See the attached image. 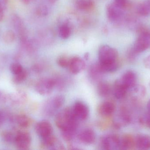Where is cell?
I'll return each mask as SVG.
<instances>
[{
  "mask_svg": "<svg viewBox=\"0 0 150 150\" xmlns=\"http://www.w3.org/2000/svg\"><path fill=\"white\" fill-rule=\"evenodd\" d=\"M24 69L22 67V65L19 63H12L10 66V70L12 74L14 75H17L18 73L22 72Z\"/></svg>",
  "mask_w": 150,
  "mask_h": 150,
  "instance_id": "cell-30",
  "label": "cell"
},
{
  "mask_svg": "<svg viewBox=\"0 0 150 150\" xmlns=\"http://www.w3.org/2000/svg\"><path fill=\"white\" fill-rule=\"evenodd\" d=\"M115 105L111 101L102 102L98 107L99 114L103 118H108L112 116L115 112Z\"/></svg>",
  "mask_w": 150,
  "mask_h": 150,
  "instance_id": "cell-15",
  "label": "cell"
},
{
  "mask_svg": "<svg viewBox=\"0 0 150 150\" xmlns=\"http://www.w3.org/2000/svg\"><path fill=\"white\" fill-rule=\"evenodd\" d=\"M74 114L79 121H83L87 119L89 115V108L85 103L81 101H77L72 107Z\"/></svg>",
  "mask_w": 150,
  "mask_h": 150,
  "instance_id": "cell-10",
  "label": "cell"
},
{
  "mask_svg": "<svg viewBox=\"0 0 150 150\" xmlns=\"http://www.w3.org/2000/svg\"><path fill=\"white\" fill-rule=\"evenodd\" d=\"M143 64L146 68L150 70V54L144 59Z\"/></svg>",
  "mask_w": 150,
  "mask_h": 150,
  "instance_id": "cell-34",
  "label": "cell"
},
{
  "mask_svg": "<svg viewBox=\"0 0 150 150\" xmlns=\"http://www.w3.org/2000/svg\"><path fill=\"white\" fill-rule=\"evenodd\" d=\"M129 90H131L132 94L138 97H144L147 92L145 86L142 85L136 84Z\"/></svg>",
  "mask_w": 150,
  "mask_h": 150,
  "instance_id": "cell-23",
  "label": "cell"
},
{
  "mask_svg": "<svg viewBox=\"0 0 150 150\" xmlns=\"http://www.w3.org/2000/svg\"><path fill=\"white\" fill-rule=\"evenodd\" d=\"M134 146V139L130 135H124L120 138V150L130 149Z\"/></svg>",
  "mask_w": 150,
  "mask_h": 150,
  "instance_id": "cell-19",
  "label": "cell"
},
{
  "mask_svg": "<svg viewBox=\"0 0 150 150\" xmlns=\"http://www.w3.org/2000/svg\"><path fill=\"white\" fill-rule=\"evenodd\" d=\"M137 13L142 16H150V0H145L141 3L137 8Z\"/></svg>",
  "mask_w": 150,
  "mask_h": 150,
  "instance_id": "cell-21",
  "label": "cell"
},
{
  "mask_svg": "<svg viewBox=\"0 0 150 150\" xmlns=\"http://www.w3.org/2000/svg\"><path fill=\"white\" fill-rule=\"evenodd\" d=\"M4 119H5V118H4L3 113L0 112V127H1L3 123Z\"/></svg>",
  "mask_w": 150,
  "mask_h": 150,
  "instance_id": "cell-36",
  "label": "cell"
},
{
  "mask_svg": "<svg viewBox=\"0 0 150 150\" xmlns=\"http://www.w3.org/2000/svg\"><path fill=\"white\" fill-rule=\"evenodd\" d=\"M89 74L92 79L94 80H98L100 79L103 73L100 69L98 63H96L93 64L91 67Z\"/></svg>",
  "mask_w": 150,
  "mask_h": 150,
  "instance_id": "cell-25",
  "label": "cell"
},
{
  "mask_svg": "<svg viewBox=\"0 0 150 150\" xmlns=\"http://www.w3.org/2000/svg\"><path fill=\"white\" fill-rule=\"evenodd\" d=\"M38 13L40 16H46L48 14V9L45 6H40L38 9Z\"/></svg>",
  "mask_w": 150,
  "mask_h": 150,
  "instance_id": "cell-33",
  "label": "cell"
},
{
  "mask_svg": "<svg viewBox=\"0 0 150 150\" xmlns=\"http://www.w3.org/2000/svg\"><path fill=\"white\" fill-rule=\"evenodd\" d=\"M14 142L19 149H28L31 143L30 135L28 132L24 131L18 132L15 136Z\"/></svg>",
  "mask_w": 150,
  "mask_h": 150,
  "instance_id": "cell-9",
  "label": "cell"
},
{
  "mask_svg": "<svg viewBox=\"0 0 150 150\" xmlns=\"http://www.w3.org/2000/svg\"><path fill=\"white\" fill-rule=\"evenodd\" d=\"M28 76V73L26 70L24 69L22 72L17 75H14L13 82L15 83L18 84L24 81Z\"/></svg>",
  "mask_w": 150,
  "mask_h": 150,
  "instance_id": "cell-27",
  "label": "cell"
},
{
  "mask_svg": "<svg viewBox=\"0 0 150 150\" xmlns=\"http://www.w3.org/2000/svg\"><path fill=\"white\" fill-rule=\"evenodd\" d=\"M55 122L62 132L76 133L79 121L75 117L72 108L67 107L59 112L55 117Z\"/></svg>",
  "mask_w": 150,
  "mask_h": 150,
  "instance_id": "cell-2",
  "label": "cell"
},
{
  "mask_svg": "<svg viewBox=\"0 0 150 150\" xmlns=\"http://www.w3.org/2000/svg\"><path fill=\"white\" fill-rule=\"evenodd\" d=\"M127 0H115L114 2L122 8H124L127 4Z\"/></svg>",
  "mask_w": 150,
  "mask_h": 150,
  "instance_id": "cell-35",
  "label": "cell"
},
{
  "mask_svg": "<svg viewBox=\"0 0 150 150\" xmlns=\"http://www.w3.org/2000/svg\"><path fill=\"white\" fill-rule=\"evenodd\" d=\"M98 58V65L104 73L114 72L119 68L118 51L110 46L103 45L100 47Z\"/></svg>",
  "mask_w": 150,
  "mask_h": 150,
  "instance_id": "cell-1",
  "label": "cell"
},
{
  "mask_svg": "<svg viewBox=\"0 0 150 150\" xmlns=\"http://www.w3.org/2000/svg\"><path fill=\"white\" fill-rule=\"evenodd\" d=\"M120 137L116 134L107 135L100 141V145L103 149L120 150Z\"/></svg>",
  "mask_w": 150,
  "mask_h": 150,
  "instance_id": "cell-7",
  "label": "cell"
},
{
  "mask_svg": "<svg viewBox=\"0 0 150 150\" xmlns=\"http://www.w3.org/2000/svg\"><path fill=\"white\" fill-rule=\"evenodd\" d=\"M134 145L139 150L150 149V136L145 134H139L134 138Z\"/></svg>",
  "mask_w": 150,
  "mask_h": 150,
  "instance_id": "cell-17",
  "label": "cell"
},
{
  "mask_svg": "<svg viewBox=\"0 0 150 150\" xmlns=\"http://www.w3.org/2000/svg\"><path fill=\"white\" fill-rule=\"evenodd\" d=\"M79 140L82 143L85 144H91L96 141L95 132L91 129H86L81 131L78 135Z\"/></svg>",
  "mask_w": 150,
  "mask_h": 150,
  "instance_id": "cell-16",
  "label": "cell"
},
{
  "mask_svg": "<svg viewBox=\"0 0 150 150\" xmlns=\"http://www.w3.org/2000/svg\"><path fill=\"white\" fill-rule=\"evenodd\" d=\"M147 108L148 110V112L150 113V99L148 101L147 104Z\"/></svg>",
  "mask_w": 150,
  "mask_h": 150,
  "instance_id": "cell-39",
  "label": "cell"
},
{
  "mask_svg": "<svg viewBox=\"0 0 150 150\" xmlns=\"http://www.w3.org/2000/svg\"><path fill=\"white\" fill-rule=\"evenodd\" d=\"M113 91L115 98L118 99H122L125 97L128 90L122 84L119 79L115 82Z\"/></svg>",
  "mask_w": 150,
  "mask_h": 150,
  "instance_id": "cell-18",
  "label": "cell"
},
{
  "mask_svg": "<svg viewBox=\"0 0 150 150\" xmlns=\"http://www.w3.org/2000/svg\"><path fill=\"white\" fill-rule=\"evenodd\" d=\"M15 136L11 132L8 131H4L2 133V139L6 142L11 143L14 142Z\"/></svg>",
  "mask_w": 150,
  "mask_h": 150,
  "instance_id": "cell-29",
  "label": "cell"
},
{
  "mask_svg": "<svg viewBox=\"0 0 150 150\" xmlns=\"http://www.w3.org/2000/svg\"><path fill=\"white\" fill-rule=\"evenodd\" d=\"M17 123L19 127L23 128L28 127L31 123V119L25 114H20L16 118Z\"/></svg>",
  "mask_w": 150,
  "mask_h": 150,
  "instance_id": "cell-24",
  "label": "cell"
},
{
  "mask_svg": "<svg viewBox=\"0 0 150 150\" xmlns=\"http://www.w3.org/2000/svg\"><path fill=\"white\" fill-rule=\"evenodd\" d=\"M131 122V118L129 113L122 109L117 113L113 120L114 127L116 129H121L128 126Z\"/></svg>",
  "mask_w": 150,
  "mask_h": 150,
  "instance_id": "cell-8",
  "label": "cell"
},
{
  "mask_svg": "<svg viewBox=\"0 0 150 150\" xmlns=\"http://www.w3.org/2000/svg\"><path fill=\"white\" fill-rule=\"evenodd\" d=\"M48 1H49V2L52 3H54L56 2L58 0H47Z\"/></svg>",
  "mask_w": 150,
  "mask_h": 150,
  "instance_id": "cell-40",
  "label": "cell"
},
{
  "mask_svg": "<svg viewBox=\"0 0 150 150\" xmlns=\"http://www.w3.org/2000/svg\"><path fill=\"white\" fill-rule=\"evenodd\" d=\"M150 48V31L142 30L133 47L129 50L137 56L138 54Z\"/></svg>",
  "mask_w": 150,
  "mask_h": 150,
  "instance_id": "cell-3",
  "label": "cell"
},
{
  "mask_svg": "<svg viewBox=\"0 0 150 150\" xmlns=\"http://www.w3.org/2000/svg\"><path fill=\"white\" fill-rule=\"evenodd\" d=\"M56 86V79L44 77L37 82L35 89L37 92L40 95L47 96L52 93Z\"/></svg>",
  "mask_w": 150,
  "mask_h": 150,
  "instance_id": "cell-4",
  "label": "cell"
},
{
  "mask_svg": "<svg viewBox=\"0 0 150 150\" xmlns=\"http://www.w3.org/2000/svg\"><path fill=\"white\" fill-rule=\"evenodd\" d=\"M137 75L132 70H127L119 79L122 84L128 90H130L137 84Z\"/></svg>",
  "mask_w": 150,
  "mask_h": 150,
  "instance_id": "cell-12",
  "label": "cell"
},
{
  "mask_svg": "<svg viewBox=\"0 0 150 150\" xmlns=\"http://www.w3.org/2000/svg\"><path fill=\"white\" fill-rule=\"evenodd\" d=\"M21 1H22L24 3L28 4L32 2L35 1V0H21Z\"/></svg>",
  "mask_w": 150,
  "mask_h": 150,
  "instance_id": "cell-38",
  "label": "cell"
},
{
  "mask_svg": "<svg viewBox=\"0 0 150 150\" xmlns=\"http://www.w3.org/2000/svg\"><path fill=\"white\" fill-rule=\"evenodd\" d=\"M85 66V63L82 58L74 56L70 58L68 68L72 74L77 75L84 69Z\"/></svg>",
  "mask_w": 150,
  "mask_h": 150,
  "instance_id": "cell-14",
  "label": "cell"
},
{
  "mask_svg": "<svg viewBox=\"0 0 150 150\" xmlns=\"http://www.w3.org/2000/svg\"><path fill=\"white\" fill-rule=\"evenodd\" d=\"M35 130L41 139H44L53 134V129L48 121L43 120L38 122L35 126Z\"/></svg>",
  "mask_w": 150,
  "mask_h": 150,
  "instance_id": "cell-11",
  "label": "cell"
},
{
  "mask_svg": "<svg viewBox=\"0 0 150 150\" xmlns=\"http://www.w3.org/2000/svg\"><path fill=\"white\" fill-rule=\"evenodd\" d=\"M3 7L1 2L0 1V19H1L3 16Z\"/></svg>",
  "mask_w": 150,
  "mask_h": 150,
  "instance_id": "cell-37",
  "label": "cell"
},
{
  "mask_svg": "<svg viewBox=\"0 0 150 150\" xmlns=\"http://www.w3.org/2000/svg\"><path fill=\"white\" fill-rule=\"evenodd\" d=\"M70 58L66 56H61L57 60V63L62 68H68Z\"/></svg>",
  "mask_w": 150,
  "mask_h": 150,
  "instance_id": "cell-28",
  "label": "cell"
},
{
  "mask_svg": "<svg viewBox=\"0 0 150 150\" xmlns=\"http://www.w3.org/2000/svg\"><path fill=\"white\" fill-rule=\"evenodd\" d=\"M15 34L11 31H7L4 36V40L7 42H12L15 39Z\"/></svg>",
  "mask_w": 150,
  "mask_h": 150,
  "instance_id": "cell-32",
  "label": "cell"
},
{
  "mask_svg": "<svg viewBox=\"0 0 150 150\" xmlns=\"http://www.w3.org/2000/svg\"><path fill=\"white\" fill-rule=\"evenodd\" d=\"M140 122L143 124L150 128V113L143 115L140 119Z\"/></svg>",
  "mask_w": 150,
  "mask_h": 150,
  "instance_id": "cell-31",
  "label": "cell"
},
{
  "mask_svg": "<svg viewBox=\"0 0 150 150\" xmlns=\"http://www.w3.org/2000/svg\"><path fill=\"white\" fill-rule=\"evenodd\" d=\"M41 147L43 149L52 150H63L64 146L53 135L42 139Z\"/></svg>",
  "mask_w": 150,
  "mask_h": 150,
  "instance_id": "cell-13",
  "label": "cell"
},
{
  "mask_svg": "<svg viewBox=\"0 0 150 150\" xmlns=\"http://www.w3.org/2000/svg\"><path fill=\"white\" fill-rule=\"evenodd\" d=\"M71 29L67 23H64L61 25L59 29V35L61 38L67 39L70 37Z\"/></svg>",
  "mask_w": 150,
  "mask_h": 150,
  "instance_id": "cell-26",
  "label": "cell"
},
{
  "mask_svg": "<svg viewBox=\"0 0 150 150\" xmlns=\"http://www.w3.org/2000/svg\"><path fill=\"white\" fill-rule=\"evenodd\" d=\"M123 9L115 2L108 4L107 8V16L109 21L115 23H121L124 18Z\"/></svg>",
  "mask_w": 150,
  "mask_h": 150,
  "instance_id": "cell-6",
  "label": "cell"
},
{
  "mask_svg": "<svg viewBox=\"0 0 150 150\" xmlns=\"http://www.w3.org/2000/svg\"><path fill=\"white\" fill-rule=\"evenodd\" d=\"M76 6L81 10L89 11L94 7V4L92 0H78Z\"/></svg>",
  "mask_w": 150,
  "mask_h": 150,
  "instance_id": "cell-22",
  "label": "cell"
},
{
  "mask_svg": "<svg viewBox=\"0 0 150 150\" xmlns=\"http://www.w3.org/2000/svg\"><path fill=\"white\" fill-rule=\"evenodd\" d=\"M65 100V98L62 95H57L49 99L44 105V112L47 116L53 115L63 106Z\"/></svg>",
  "mask_w": 150,
  "mask_h": 150,
  "instance_id": "cell-5",
  "label": "cell"
},
{
  "mask_svg": "<svg viewBox=\"0 0 150 150\" xmlns=\"http://www.w3.org/2000/svg\"><path fill=\"white\" fill-rule=\"evenodd\" d=\"M97 91L100 97H108L111 92V86L107 82L101 81L98 84Z\"/></svg>",
  "mask_w": 150,
  "mask_h": 150,
  "instance_id": "cell-20",
  "label": "cell"
}]
</instances>
